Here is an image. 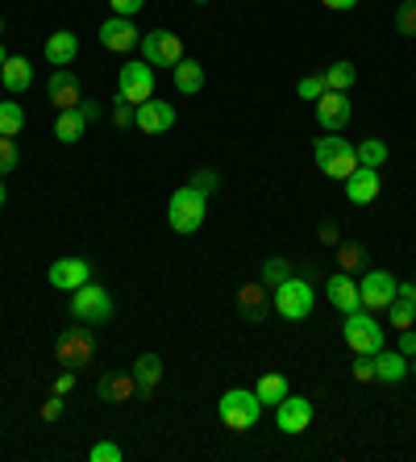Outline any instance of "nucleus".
Here are the masks:
<instances>
[{
    "mask_svg": "<svg viewBox=\"0 0 416 462\" xmlns=\"http://www.w3.org/2000/svg\"><path fill=\"white\" fill-rule=\"evenodd\" d=\"M312 159H317V167L329 180H350L358 171V151H354V142L342 138V134H325V138L312 142Z\"/></svg>",
    "mask_w": 416,
    "mask_h": 462,
    "instance_id": "nucleus-1",
    "label": "nucleus"
},
{
    "mask_svg": "<svg viewBox=\"0 0 416 462\" xmlns=\"http://www.w3.org/2000/svg\"><path fill=\"white\" fill-rule=\"evenodd\" d=\"M204 217H208V196L196 192L192 183L175 188V196L167 200V221L175 234H196L204 226Z\"/></svg>",
    "mask_w": 416,
    "mask_h": 462,
    "instance_id": "nucleus-2",
    "label": "nucleus"
},
{
    "mask_svg": "<svg viewBox=\"0 0 416 462\" xmlns=\"http://www.w3.org/2000/svg\"><path fill=\"white\" fill-rule=\"evenodd\" d=\"M217 417H221V425H229V430H254L258 417H263V400L254 396V392H245V387H229L221 400H217Z\"/></svg>",
    "mask_w": 416,
    "mask_h": 462,
    "instance_id": "nucleus-3",
    "label": "nucleus"
},
{
    "mask_svg": "<svg viewBox=\"0 0 416 462\" xmlns=\"http://www.w3.org/2000/svg\"><path fill=\"white\" fill-rule=\"evenodd\" d=\"M275 300H271V309L283 317V321H304L312 312V304H317V291H312V280H304V275H291V280H283L275 291H271Z\"/></svg>",
    "mask_w": 416,
    "mask_h": 462,
    "instance_id": "nucleus-4",
    "label": "nucleus"
},
{
    "mask_svg": "<svg viewBox=\"0 0 416 462\" xmlns=\"http://www.w3.org/2000/svg\"><path fill=\"white\" fill-rule=\"evenodd\" d=\"M71 317L79 325H105L113 312H117V304H113V296H108V288H100V283L88 280L84 288H75L71 291Z\"/></svg>",
    "mask_w": 416,
    "mask_h": 462,
    "instance_id": "nucleus-5",
    "label": "nucleus"
},
{
    "mask_svg": "<svg viewBox=\"0 0 416 462\" xmlns=\"http://www.w3.org/2000/svg\"><path fill=\"white\" fill-rule=\"evenodd\" d=\"M342 334H346V346H350L354 355H379V350H384V329L374 321V312H366V309L346 317Z\"/></svg>",
    "mask_w": 416,
    "mask_h": 462,
    "instance_id": "nucleus-6",
    "label": "nucleus"
},
{
    "mask_svg": "<svg viewBox=\"0 0 416 462\" xmlns=\"http://www.w3.org/2000/svg\"><path fill=\"white\" fill-rule=\"evenodd\" d=\"M154 97V67L142 59V63H125L117 71V100H125V105H146V100Z\"/></svg>",
    "mask_w": 416,
    "mask_h": 462,
    "instance_id": "nucleus-7",
    "label": "nucleus"
},
{
    "mask_svg": "<svg viewBox=\"0 0 416 462\" xmlns=\"http://www.w3.org/2000/svg\"><path fill=\"white\" fill-rule=\"evenodd\" d=\"M358 296H363L366 312H379V309H387V304L400 296V283H395L392 271L371 267V271H363V280H358Z\"/></svg>",
    "mask_w": 416,
    "mask_h": 462,
    "instance_id": "nucleus-8",
    "label": "nucleus"
},
{
    "mask_svg": "<svg viewBox=\"0 0 416 462\" xmlns=\"http://www.w3.org/2000/svg\"><path fill=\"white\" fill-rule=\"evenodd\" d=\"M54 355H59V363H63L67 371H79V366H88L97 358V334H88V325L84 329H67V334L59 337V346H54Z\"/></svg>",
    "mask_w": 416,
    "mask_h": 462,
    "instance_id": "nucleus-9",
    "label": "nucleus"
},
{
    "mask_svg": "<svg viewBox=\"0 0 416 462\" xmlns=\"http://www.w3.org/2000/svg\"><path fill=\"white\" fill-rule=\"evenodd\" d=\"M142 59H146L150 67H175L183 59L180 33H171V30H150L146 38H142Z\"/></svg>",
    "mask_w": 416,
    "mask_h": 462,
    "instance_id": "nucleus-10",
    "label": "nucleus"
},
{
    "mask_svg": "<svg viewBox=\"0 0 416 462\" xmlns=\"http://www.w3.org/2000/svg\"><path fill=\"white\" fill-rule=\"evenodd\" d=\"M275 425H279V433H309V425H312V404H309V396H283L275 404Z\"/></svg>",
    "mask_w": 416,
    "mask_h": 462,
    "instance_id": "nucleus-11",
    "label": "nucleus"
},
{
    "mask_svg": "<svg viewBox=\"0 0 416 462\" xmlns=\"http://www.w3.org/2000/svg\"><path fill=\"white\" fill-rule=\"evenodd\" d=\"M325 300H329L333 309L342 312V317L358 312V309H363V296H358V280H354V275H346V271H333L329 280H325Z\"/></svg>",
    "mask_w": 416,
    "mask_h": 462,
    "instance_id": "nucleus-12",
    "label": "nucleus"
},
{
    "mask_svg": "<svg viewBox=\"0 0 416 462\" xmlns=\"http://www.w3.org/2000/svg\"><path fill=\"white\" fill-rule=\"evenodd\" d=\"M46 280H51V288H59V291H75L92 280V263H88V258H59V263H51Z\"/></svg>",
    "mask_w": 416,
    "mask_h": 462,
    "instance_id": "nucleus-13",
    "label": "nucleus"
},
{
    "mask_svg": "<svg viewBox=\"0 0 416 462\" xmlns=\"http://www.w3.org/2000/svg\"><path fill=\"white\" fill-rule=\"evenodd\" d=\"M354 108L350 100H346V92H325V97L317 100V125L329 129V134H342L346 125H350Z\"/></svg>",
    "mask_w": 416,
    "mask_h": 462,
    "instance_id": "nucleus-14",
    "label": "nucleus"
},
{
    "mask_svg": "<svg viewBox=\"0 0 416 462\" xmlns=\"http://www.w3.org/2000/svg\"><path fill=\"white\" fill-rule=\"evenodd\" d=\"M134 125H138L142 134H167V129L175 125V105H167V100H154V97H150L146 105L134 108Z\"/></svg>",
    "mask_w": 416,
    "mask_h": 462,
    "instance_id": "nucleus-15",
    "label": "nucleus"
},
{
    "mask_svg": "<svg viewBox=\"0 0 416 462\" xmlns=\"http://www.w3.org/2000/svg\"><path fill=\"white\" fill-rule=\"evenodd\" d=\"M138 42H142V38H138V30H134V22H129V17H117V13H113V17L100 25V46H105V51L125 54V51H134Z\"/></svg>",
    "mask_w": 416,
    "mask_h": 462,
    "instance_id": "nucleus-16",
    "label": "nucleus"
},
{
    "mask_svg": "<svg viewBox=\"0 0 416 462\" xmlns=\"http://www.w3.org/2000/svg\"><path fill=\"white\" fill-rule=\"evenodd\" d=\"M46 97H51V105L63 113V108H79V79H75V71H67V67H54V76L46 79Z\"/></svg>",
    "mask_w": 416,
    "mask_h": 462,
    "instance_id": "nucleus-17",
    "label": "nucleus"
},
{
    "mask_svg": "<svg viewBox=\"0 0 416 462\" xmlns=\"http://www.w3.org/2000/svg\"><path fill=\"white\" fill-rule=\"evenodd\" d=\"M346 183V200L350 205H374L379 200V188H384V180H379V171L374 167H358V171L350 175V180H342Z\"/></svg>",
    "mask_w": 416,
    "mask_h": 462,
    "instance_id": "nucleus-18",
    "label": "nucleus"
},
{
    "mask_svg": "<svg viewBox=\"0 0 416 462\" xmlns=\"http://www.w3.org/2000/svg\"><path fill=\"white\" fill-rule=\"evenodd\" d=\"M97 396L105 400V404H125V400L138 396V383H134L129 371H108V375L97 379Z\"/></svg>",
    "mask_w": 416,
    "mask_h": 462,
    "instance_id": "nucleus-19",
    "label": "nucleus"
},
{
    "mask_svg": "<svg viewBox=\"0 0 416 462\" xmlns=\"http://www.w3.org/2000/svg\"><path fill=\"white\" fill-rule=\"evenodd\" d=\"M271 291L263 288V283H242V291H237V312H242L245 321H267L271 312V300H267Z\"/></svg>",
    "mask_w": 416,
    "mask_h": 462,
    "instance_id": "nucleus-20",
    "label": "nucleus"
},
{
    "mask_svg": "<svg viewBox=\"0 0 416 462\" xmlns=\"http://www.w3.org/2000/svg\"><path fill=\"white\" fill-rule=\"evenodd\" d=\"M42 54H46V63L51 67H71L75 54H79V38H75L71 30H54L51 38H46Z\"/></svg>",
    "mask_w": 416,
    "mask_h": 462,
    "instance_id": "nucleus-21",
    "label": "nucleus"
},
{
    "mask_svg": "<svg viewBox=\"0 0 416 462\" xmlns=\"http://www.w3.org/2000/svg\"><path fill=\"white\" fill-rule=\"evenodd\" d=\"M0 84H5V92H30V84H33V67H30V59L25 54H9L5 59V67H0Z\"/></svg>",
    "mask_w": 416,
    "mask_h": 462,
    "instance_id": "nucleus-22",
    "label": "nucleus"
},
{
    "mask_svg": "<svg viewBox=\"0 0 416 462\" xmlns=\"http://www.w3.org/2000/svg\"><path fill=\"white\" fill-rule=\"evenodd\" d=\"M129 375H134V383H138L142 396H150V392L162 383V358L159 355H138V363H134Z\"/></svg>",
    "mask_w": 416,
    "mask_h": 462,
    "instance_id": "nucleus-23",
    "label": "nucleus"
},
{
    "mask_svg": "<svg viewBox=\"0 0 416 462\" xmlns=\"http://www.w3.org/2000/svg\"><path fill=\"white\" fill-rule=\"evenodd\" d=\"M408 375V358L400 350H379L374 355V379L379 383H400Z\"/></svg>",
    "mask_w": 416,
    "mask_h": 462,
    "instance_id": "nucleus-24",
    "label": "nucleus"
},
{
    "mask_svg": "<svg viewBox=\"0 0 416 462\" xmlns=\"http://www.w3.org/2000/svg\"><path fill=\"white\" fill-rule=\"evenodd\" d=\"M171 71H175V92H183V97H196L204 88V67L196 59H188V54H183Z\"/></svg>",
    "mask_w": 416,
    "mask_h": 462,
    "instance_id": "nucleus-25",
    "label": "nucleus"
},
{
    "mask_svg": "<svg viewBox=\"0 0 416 462\" xmlns=\"http://www.w3.org/2000/svg\"><path fill=\"white\" fill-rule=\"evenodd\" d=\"M88 134V117L79 113V108H63L59 113V121H54V138L63 142V146H71V142H79Z\"/></svg>",
    "mask_w": 416,
    "mask_h": 462,
    "instance_id": "nucleus-26",
    "label": "nucleus"
},
{
    "mask_svg": "<svg viewBox=\"0 0 416 462\" xmlns=\"http://www.w3.org/2000/svg\"><path fill=\"white\" fill-rule=\"evenodd\" d=\"M337 267H342L346 275H363V271H371V254H366L363 242H337Z\"/></svg>",
    "mask_w": 416,
    "mask_h": 462,
    "instance_id": "nucleus-27",
    "label": "nucleus"
},
{
    "mask_svg": "<svg viewBox=\"0 0 416 462\" xmlns=\"http://www.w3.org/2000/svg\"><path fill=\"white\" fill-rule=\"evenodd\" d=\"M288 392H291V387H288V375H279V371H271V375H263V379L254 383V396L263 400V409H267V404L275 409V404L288 396Z\"/></svg>",
    "mask_w": 416,
    "mask_h": 462,
    "instance_id": "nucleus-28",
    "label": "nucleus"
},
{
    "mask_svg": "<svg viewBox=\"0 0 416 462\" xmlns=\"http://www.w3.org/2000/svg\"><path fill=\"white\" fill-rule=\"evenodd\" d=\"M22 125H25V108L17 100H0V138L22 134Z\"/></svg>",
    "mask_w": 416,
    "mask_h": 462,
    "instance_id": "nucleus-29",
    "label": "nucleus"
},
{
    "mask_svg": "<svg viewBox=\"0 0 416 462\" xmlns=\"http://www.w3.org/2000/svg\"><path fill=\"white\" fill-rule=\"evenodd\" d=\"M354 151H358V167H374V171H379V167L387 162V142L384 138H366V142H358Z\"/></svg>",
    "mask_w": 416,
    "mask_h": 462,
    "instance_id": "nucleus-30",
    "label": "nucleus"
},
{
    "mask_svg": "<svg viewBox=\"0 0 416 462\" xmlns=\"http://www.w3.org/2000/svg\"><path fill=\"white\" fill-rule=\"evenodd\" d=\"M354 79H358V67L354 63H333L329 71H325V84H329V92H350L354 88Z\"/></svg>",
    "mask_w": 416,
    "mask_h": 462,
    "instance_id": "nucleus-31",
    "label": "nucleus"
},
{
    "mask_svg": "<svg viewBox=\"0 0 416 462\" xmlns=\"http://www.w3.org/2000/svg\"><path fill=\"white\" fill-rule=\"evenodd\" d=\"M291 275H296V271H291L288 258H267V263H263V288L267 291H275L279 283L291 280Z\"/></svg>",
    "mask_w": 416,
    "mask_h": 462,
    "instance_id": "nucleus-32",
    "label": "nucleus"
},
{
    "mask_svg": "<svg viewBox=\"0 0 416 462\" xmlns=\"http://www.w3.org/2000/svg\"><path fill=\"white\" fill-rule=\"evenodd\" d=\"M387 321H392V329L400 334V329H412V321H416V309L404 300V296H395L392 304H387Z\"/></svg>",
    "mask_w": 416,
    "mask_h": 462,
    "instance_id": "nucleus-33",
    "label": "nucleus"
},
{
    "mask_svg": "<svg viewBox=\"0 0 416 462\" xmlns=\"http://www.w3.org/2000/svg\"><path fill=\"white\" fill-rule=\"evenodd\" d=\"M395 33L416 38V0H400V9H395Z\"/></svg>",
    "mask_w": 416,
    "mask_h": 462,
    "instance_id": "nucleus-34",
    "label": "nucleus"
},
{
    "mask_svg": "<svg viewBox=\"0 0 416 462\" xmlns=\"http://www.w3.org/2000/svg\"><path fill=\"white\" fill-rule=\"evenodd\" d=\"M188 183H192L196 192H204V196H213V192H217V188H221V175H217V171H213V167H196V171H192V180H188Z\"/></svg>",
    "mask_w": 416,
    "mask_h": 462,
    "instance_id": "nucleus-35",
    "label": "nucleus"
},
{
    "mask_svg": "<svg viewBox=\"0 0 416 462\" xmlns=\"http://www.w3.org/2000/svg\"><path fill=\"white\" fill-rule=\"evenodd\" d=\"M296 92H300V100H312V105H317V100L329 92V84H325V76H304L296 84Z\"/></svg>",
    "mask_w": 416,
    "mask_h": 462,
    "instance_id": "nucleus-36",
    "label": "nucleus"
},
{
    "mask_svg": "<svg viewBox=\"0 0 416 462\" xmlns=\"http://www.w3.org/2000/svg\"><path fill=\"white\" fill-rule=\"evenodd\" d=\"M17 162H22V154H17V142H13V138H0V175L17 171Z\"/></svg>",
    "mask_w": 416,
    "mask_h": 462,
    "instance_id": "nucleus-37",
    "label": "nucleus"
},
{
    "mask_svg": "<svg viewBox=\"0 0 416 462\" xmlns=\"http://www.w3.org/2000/svg\"><path fill=\"white\" fill-rule=\"evenodd\" d=\"M88 458L92 462H121L125 454H121V446H113V441H97V446L88 450Z\"/></svg>",
    "mask_w": 416,
    "mask_h": 462,
    "instance_id": "nucleus-38",
    "label": "nucleus"
},
{
    "mask_svg": "<svg viewBox=\"0 0 416 462\" xmlns=\"http://www.w3.org/2000/svg\"><path fill=\"white\" fill-rule=\"evenodd\" d=\"M350 375L358 379V383H371V379H374V355H358V358H354Z\"/></svg>",
    "mask_w": 416,
    "mask_h": 462,
    "instance_id": "nucleus-39",
    "label": "nucleus"
},
{
    "mask_svg": "<svg viewBox=\"0 0 416 462\" xmlns=\"http://www.w3.org/2000/svg\"><path fill=\"white\" fill-rule=\"evenodd\" d=\"M113 125H117V129L134 125V105H125V100H117V108H113Z\"/></svg>",
    "mask_w": 416,
    "mask_h": 462,
    "instance_id": "nucleus-40",
    "label": "nucleus"
},
{
    "mask_svg": "<svg viewBox=\"0 0 416 462\" xmlns=\"http://www.w3.org/2000/svg\"><path fill=\"white\" fill-rule=\"evenodd\" d=\"M108 5H113V13H117V17H134V13H142V5H146V0H108Z\"/></svg>",
    "mask_w": 416,
    "mask_h": 462,
    "instance_id": "nucleus-41",
    "label": "nucleus"
},
{
    "mask_svg": "<svg viewBox=\"0 0 416 462\" xmlns=\"http://www.w3.org/2000/svg\"><path fill=\"white\" fill-rule=\"evenodd\" d=\"M59 417H63V396L54 392V400H46V404H42V420L51 425V420H59Z\"/></svg>",
    "mask_w": 416,
    "mask_h": 462,
    "instance_id": "nucleus-42",
    "label": "nucleus"
},
{
    "mask_svg": "<svg viewBox=\"0 0 416 462\" xmlns=\"http://www.w3.org/2000/svg\"><path fill=\"white\" fill-rule=\"evenodd\" d=\"M54 392H59V396H71V392H75V371H67V366H63V375L54 379Z\"/></svg>",
    "mask_w": 416,
    "mask_h": 462,
    "instance_id": "nucleus-43",
    "label": "nucleus"
},
{
    "mask_svg": "<svg viewBox=\"0 0 416 462\" xmlns=\"http://www.w3.org/2000/svg\"><path fill=\"white\" fill-rule=\"evenodd\" d=\"M395 350H400L404 358L416 355V334H412V329H400V346H395Z\"/></svg>",
    "mask_w": 416,
    "mask_h": 462,
    "instance_id": "nucleus-44",
    "label": "nucleus"
},
{
    "mask_svg": "<svg viewBox=\"0 0 416 462\" xmlns=\"http://www.w3.org/2000/svg\"><path fill=\"white\" fill-rule=\"evenodd\" d=\"M320 242H325V246H337V242H342V234H337V226H333V221H325V226H320Z\"/></svg>",
    "mask_w": 416,
    "mask_h": 462,
    "instance_id": "nucleus-45",
    "label": "nucleus"
},
{
    "mask_svg": "<svg viewBox=\"0 0 416 462\" xmlns=\"http://www.w3.org/2000/svg\"><path fill=\"white\" fill-rule=\"evenodd\" d=\"M325 9H333V13H350V9H358V0H320Z\"/></svg>",
    "mask_w": 416,
    "mask_h": 462,
    "instance_id": "nucleus-46",
    "label": "nucleus"
},
{
    "mask_svg": "<svg viewBox=\"0 0 416 462\" xmlns=\"http://www.w3.org/2000/svg\"><path fill=\"white\" fill-rule=\"evenodd\" d=\"M79 113H84V117H88V121H97V117H100V113H105V108H100V105H97V100H79Z\"/></svg>",
    "mask_w": 416,
    "mask_h": 462,
    "instance_id": "nucleus-47",
    "label": "nucleus"
},
{
    "mask_svg": "<svg viewBox=\"0 0 416 462\" xmlns=\"http://www.w3.org/2000/svg\"><path fill=\"white\" fill-rule=\"evenodd\" d=\"M400 296H404V300L416 309V283H400Z\"/></svg>",
    "mask_w": 416,
    "mask_h": 462,
    "instance_id": "nucleus-48",
    "label": "nucleus"
},
{
    "mask_svg": "<svg viewBox=\"0 0 416 462\" xmlns=\"http://www.w3.org/2000/svg\"><path fill=\"white\" fill-rule=\"evenodd\" d=\"M408 371H412V375H416V355H412V358H408Z\"/></svg>",
    "mask_w": 416,
    "mask_h": 462,
    "instance_id": "nucleus-49",
    "label": "nucleus"
},
{
    "mask_svg": "<svg viewBox=\"0 0 416 462\" xmlns=\"http://www.w3.org/2000/svg\"><path fill=\"white\" fill-rule=\"evenodd\" d=\"M5 59H9V51H5V46H0V67H5Z\"/></svg>",
    "mask_w": 416,
    "mask_h": 462,
    "instance_id": "nucleus-50",
    "label": "nucleus"
},
{
    "mask_svg": "<svg viewBox=\"0 0 416 462\" xmlns=\"http://www.w3.org/2000/svg\"><path fill=\"white\" fill-rule=\"evenodd\" d=\"M0 205H5V183H0Z\"/></svg>",
    "mask_w": 416,
    "mask_h": 462,
    "instance_id": "nucleus-51",
    "label": "nucleus"
},
{
    "mask_svg": "<svg viewBox=\"0 0 416 462\" xmlns=\"http://www.w3.org/2000/svg\"><path fill=\"white\" fill-rule=\"evenodd\" d=\"M0 33H5V17H0Z\"/></svg>",
    "mask_w": 416,
    "mask_h": 462,
    "instance_id": "nucleus-52",
    "label": "nucleus"
},
{
    "mask_svg": "<svg viewBox=\"0 0 416 462\" xmlns=\"http://www.w3.org/2000/svg\"><path fill=\"white\" fill-rule=\"evenodd\" d=\"M192 5H208V0H192Z\"/></svg>",
    "mask_w": 416,
    "mask_h": 462,
    "instance_id": "nucleus-53",
    "label": "nucleus"
}]
</instances>
